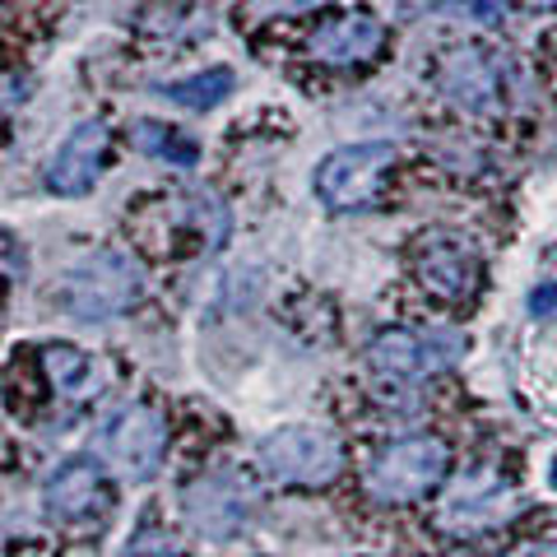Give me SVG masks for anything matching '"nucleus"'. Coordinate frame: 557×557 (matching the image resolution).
I'll list each match as a JSON object with an SVG mask.
<instances>
[{
    "label": "nucleus",
    "mask_w": 557,
    "mask_h": 557,
    "mask_svg": "<svg viewBox=\"0 0 557 557\" xmlns=\"http://www.w3.org/2000/svg\"><path fill=\"white\" fill-rule=\"evenodd\" d=\"M182 511L196 534L214 539V544H228L242 530H251V520L260 511V493L242 469H209V474L186 483Z\"/></svg>",
    "instance_id": "nucleus-1"
},
{
    "label": "nucleus",
    "mask_w": 557,
    "mask_h": 557,
    "mask_svg": "<svg viewBox=\"0 0 557 557\" xmlns=\"http://www.w3.org/2000/svg\"><path fill=\"white\" fill-rule=\"evenodd\" d=\"M139 298V265L121 251H94L70 265L61 307L75 321H112Z\"/></svg>",
    "instance_id": "nucleus-2"
},
{
    "label": "nucleus",
    "mask_w": 557,
    "mask_h": 557,
    "mask_svg": "<svg viewBox=\"0 0 557 557\" xmlns=\"http://www.w3.org/2000/svg\"><path fill=\"white\" fill-rule=\"evenodd\" d=\"M450 456L437 437H405V442H391L386 450H376V460L368 465V493L376 502H418L428 497L432 487L446 479Z\"/></svg>",
    "instance_id": "nucleus-3"
},
{
    "label": "nucleus",
    "mask_w": 557,
    "mask_h": 557,
    "mask_svg": "<svg viewBox=\"0 0 557 557\" xmlns=\"http://www.w3.org/2000/svg\"><path fill=\"white\" fill-rule=\"evenodd\" d=\"M163 450H168V423H163V413L149 405L116 409L98 432V456L131 483H145L159 474Z\"/></svg>",
    "instance_id": "nucleus-4"
},
{
    "label": "nucleus",
    "mask_w": 557,
    "mask_h": 557,
    "mask_svg": "<svg viewBox=\"0 0 557 557\" xmlns=\"http://www.w3.org/2000/svg\"><path fill=\"white\" fill-rule=\"evenodd\" d=\"M256 460L270 479L278 483H302V487H317L330 483L344 465V450L339 442L330 437L325 428H307V423H293V428H278L270 432L265 442L256 446Z\"/></svg>",
    "instance_id": "nucleus-5"
},
{
    "label": "nucleus",
    "mask_w": 557,
    "mask_h": 557,
    "mask_svg": "<svg viewBox=\"0 0 557 557\" xmlns=\"http://www.w3.org/2000/svg\"><path fill=\"white\" fill-rule=\"evenodd\" d=\"M391 168H395V149L391 145H348V149H335L317 168V196L330 209H358V205H368L381 190V182H386Z\"/></svg>",
    "instance_id": "nucleus-6"
},
{
    "label": "nucleus",
    "mask_w": 557,
    "mask_h": 557,
    "mask_svg": "<svg viewBox=\"0 0 557 557\" xmlns=\"http://www.w3.org/2000/svg\"><path fill=\"white\" fill-rule=\"evenodd\" d=\"M516 511H520V497L497 469H469L442 502V525L456 534H479V530H497Z\"/></svg>",
    "instance_id": "nucleus-7"
},
{
    "label": "nucleus",
    "mask_w": 557,
    "mask_h": 557,
    "mask_svg": "<svg viewBox=\"0 0 557 557\" xmlns=\"http://www.w3.org/2000/svg\"><path fill=\"white\" fill-rule=\"evenodd\" d=\"M460 339L456 335H423V330H391L376 335L368 358L386 381H423L432 372H442L456 358Z\"/></svg>",
    "instance_id": "nucleus-8"
},
{
    "label": "nucleus",
    "mask_w": 557,
    "mask_h": 557,
    "mask_svg": "<svg viewBox=\"0 0 557 557\" xmlns=\"http://www.w3.org/2000/svg\"><path fill=\"white\" fill-rule=\"evenodd\" d=\"M413 265H418L423 288L437 293V298H446V302L469 298L474 284H479V256L456 233H428L413 251Z\"/></svg>",
    "instance_id": "nucleus-9"
},
{
    "label": "nucleus",
    "mask_w": 557,
    "mask_h": 557,
    "mask_svg": "<svg viewBox=\"0 0 557 557\" xmlns=\"http://www.w3.org/2000/svg\"><path fill=\"white\" fill-rule=\"evenodd\" d=\"M108 168V126L102 121H84V126L70 131L65 145L51 153L47 163V190L57 196H84L94 190V182Z\"/></svg>",
    "instance_id": "nucleus-10"
},
{
    "label": "nucleus",
    "mask_w": 557,
    "mask_h": 557,
    "mask_svg": "<svg viewBox=\"0 0 557 557\" xmlns=\"http://www.w3.org/2000/svg\"><path fill=\"white\" fill-rule=\"evenodd\" d=\"M42 502L57 525H79V520L108 511V479H102V469L94 460H65L47 479Z\"/></svg>",
    "instance_id": "nucleus-11"
},
{
    "label": "nucleus",
    "mask_w": 557,
    "mask_h": 557,
    "mask_svg": "<svg viewBox=\"0 0 557 557\" xmlns=\"http://www.w3.org/2000/svg\"><path fill=\"white\" fill-rule=\"evenodd\" d=\"M437 89L456 102V108L483 112V108H493V102H497L502 75H497V65H493L487 51H479V47H450V51H442V61H437Z\"/></svg>",
    "instance_id": "nucleus-12"
},
{
    "label": "nucleus",
    "mask_w": 557,
    "mask_h": 557,
    "mask_svg": "<svg viewBox=\"0 0 557 557\" xmlns=\"http://www.w3.org/2000/svg\"><path fill=\"white\" fill-rule=\"evenodd\" d=\"M381 42H386V28H381V20H372V14H339V20L321 24L317 33H311V57L325 61V65H362L372 61Z\"/></svg>",
    "instance_id": "nucleus-13"
},
{
    "label": "nucleus",
    "mask_w": 557,
    "mask_h": 557,
    "mask_svg": "<svg viewBox=\"0 0 557 557\" xmlns=\"http://www.w3.org/2000/svg\"><path fill=\"white\" fill-rule=\"evenodd\" d=\"M131 145L139 153H149V159L168 163V168H196V159H200L196 139H186L182 131H172V126H159V121H135Z\"/></svg>",
    "instance_id": "nucleus-14"
},
{
    "label": "nucleus",
    "mask_w": 557,
    "mask_h": 557,
    "mask_svg": "<svg viewBox=\"0 0 557 557\" xmlns=\"http://www.w3.org/2000/svg\"><path fill=\"white\" fill-rule=\"evenodd\" d=\"M228 94H233V70H223V65L219 70H205V75L163 84V98L177 102V108H186V112H209V108H219Z\"/></svg>",
    "instance_id": "nucleus-15"
},
{
    "label": "nucleus",
    "mask_w": 557,
    "mask_h": 557,
    "mask_svg": "<svg viewBox=\"0 0 557 557\" xmlns=\"http://www.w3.org/2000/svg\"><path fill=\"white\" fill-rule=\"evenodd\" d=\"M42 362H47L51 386L61 395H84L94 386V362H89V354H79L75 344H51L42 354Z\"/></svg>",
    "instance_id": "nucleus-16"
},
{
    "label": "nucleus",
    "mask_w": 557,
    "mask_h": 557,
    "mask_svg": "<svg viewBox=\"0 0 557 557\" xmlns=\"http://www.w3.org/2000/svg\"><path fill=\"white\" fill-rule=\"evenodd\" d=\"M317 5H325V0H247L256 20H288V14H307Z\"/></svg>",
    "instance_id": "nucleus-17"
},
{
    "label": "nucleus",
    "mask_w": 557,
    "mask_h": 557,
    "mask_svg": "<svg viewBox=\"0 0 557 557\" xmlns=\"http://www.w3.org/2000/svg\"><path fill=\"white\" fill-rule=\"evenodd\" d=\"M446 10L465 14V20H474V24H497V14H502L497 0H446Z\"/></svg>",
    "instance_id": "nucleus-18"
},
{
    "label": "nucleus",
    "mask_w": 557,
    "mask_h": 557,
    "mask_svg": "<svg viewBox=\"0 0 557 557\" xmlns=\"http://www.w3.org/2000/svg\"><path fill=\"white\" fill-rule=\"evenodd\" d=\"M168 534L159 530H145L139 534V544H135V557H177V544H163Z\"/></svg>",
    "instance_id": "nucleus-19"
},
{
    "label": "nucleus",
    "mask_w": 557,
    "mask_h": 557,
    "mask_svg": "<svg viewBox=\"0 0 557 557\" xmlns=\"http://www.w3.org/2000/svg\"><path fill=\"white\" fill-rule=\"evenodd\" d=\"M511 557H557V534H548V539H534V544H520Z\"/></svg>",
    "instance_id": "nucleus-20"
},
{
    "label": "nucleus",
    "mask_w": 557,
    "mask_h": 557,
    "mask_svg": "<svg viewBox=\"0 0 557 557\" xmlns=\"http://www.w3.org/2000/svg\"><path fill=\"white\" fill-rule=\"evenodd\" d=\"M0 260H5V265H20V270H24V251H20V242H14L5 228H0Z\"/></svg>",
    "instance_id": "nucleus-21"
},
{
    "label": "nucleus",
    "mask_w": 557,
    "mask_h": 557,
    "mask_svg": "<svg viewBox=\"0 0 557 557\" xmlns=\"http://www.w3.org/2000/svg\"><path fill=\"white\" fill-rule=\"evenodd\" d=\"M520 5H530V10H539V5H553V0H520Z\"/></svg>",
    "instance_id": "nucleus-22"
},
{
    "label": "nucleus",
    "mask_w": 557,
    "mask_h": 557,
    "mask_svg": "<svg viewBox=\"0 0 557 557\" xmlns=\"http://www.w3.org/2000/svg\"><path fill=\"white\" fill-rule=\"evenodd\" d=\"M553 479H557V474H553Z\"/></svg>",
    "instance_id": "nucleus-23"
}]
</instances>
